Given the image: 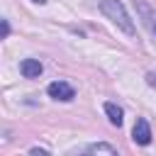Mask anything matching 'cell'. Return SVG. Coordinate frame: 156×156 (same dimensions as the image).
<instances>
[{
  "label": "cell",
  "mask_w": 156,
  "mask_h": 156,
  "mask_svg": "<svg viewBox=\"0 0 156 156\" xmlns=\"http://www.w3.org/2000/svg\"><path fill=\"white\" fill-rule=\"evenodd\" d=\"M49 95H51L54 100H63V102H68V100L76 98V90H73V85H68L66 80H54V83L49 85Z\"/></svg>",
  "instance_id": "2"
},
{
  "label": "cell",
  "mask_w": 156,
  "mask_h": 156,
  "mask_svg": "<svg viewBox=\"0 0 156 156\" xmlns=\"http://www.w3.org/2000/svg\"><path fill=\"white\" fill-rule=\"evenodd\" d=\"M100 10H102V15H105L117 29H122L127 37H134V34H136L132 17H129V12L124 10V5H122L119 0H102V2H100Z\"/></svg>",
  "instance_id": "1"
},
{
  "label": "cell",
  "mask_w": 156,
  "mask_h": 156,
  "mask_svg": "<svg viewBox=\"0 0 156 156\" xmlns=\"http://www.w3.org/2000/svg\"><path fill=\"white\" fill-rule=\"evenodd\" d=\"M88 151L90 154H115V146H110V144H93V146H88Z\"/></svg>",
  "instance_id": "7"
},
{
  "label": "cell",
  "mask_w": 156,
  "mask_h": 156,
  "mask_svg": "<svg viewBox=\"0 0 156 156\" xmlns=\"http://www.w3.org/2000/svg\"><path fill=\"white\" fill-rule=\"evenodd\" d=\"M105 112H107V117H110V122L115 124V127H122V107H117L115 102H105Z\"/></svg>",
  "instance_id": "6"
},
{
  "label": "cell",
  "mask_w": 156,
  "mask_h": 156,
  "mask_svg": "<svg viewBox=\"0 0 156 156\" xmlns=\"http://www.w3.org/2000/svg\"><path fill=\"white\" fill-rule=\"evenodd\" d=\"M136 10H139V15L144 17V24H146V27L151 29V34L156 37V12H154L149 5H144V2H139V5H136Z\"/></svg>",
  "instance_id": "5"
},
{
  "label": "cell",
  "mask_w": 156,
  "mask_h": 156,
  "mask_svg": "<svg viewBox=\"0 0 156 156\" xmlns=\"http://www.w3.org/2000/svg\"><path fill=\"white\" fill-rule=\"evenodd\" d=\"M7 32H10V24L2 20V37H7Z\"/></svg>",
  "instance_id": "8"
},
{
  "label": "cell",
  "mask_w": 156,
  "mask_h": 156,
  "mask_svg": "<svg viewBox=\"0 0 156 156\" xmlns=\"http://www.w3.org/2000/svg\"><path fill=\"white\" fill-rule=\"evenodd\" d=\"M32 2H39V5H44V2H46V0H32Z\"/></svg>",
  "instance_id": "9"
},
{
  "label": "cell",
  "mask_w": 156,
  "mask_h": 156,
  "mask_svg": "<svg viewBox=\"0 0 156 156\" xmlns=\"http://www.w3.org/2000/svg\"><path fill=\"white\" fill-rule=\"evenodd\" d=\"M20 71H22L24 78H39L41 71H44V66L39 63V58H24L20 63Z\"/></svg>",
  "instance_id": "4"
},
{
  "label": "cell",
  "mask_w": 156,
  "mask_h": 156,
  "mask_svg": "<svg viewBox=\"0 0 156 156\" xmlns=\"http://www.w3.org/2000/svg\"><path fill=\"white\" fill-rule=\"evenodd\" d=\"M132 139H134L136 144H141V146H146V144L151 141V127H149V122H146L144 117H139V119L134 122V129H132Z\"/></svg>",
  "instance_id": "3"
}]
</instances>
